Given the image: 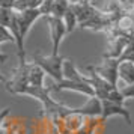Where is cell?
Instances as JSON below:
<instances>
[{"label":"cell","instance_id":"6da1fadb","mask_svg":"<svg viewBox=\"0 0 134 134\" xmlns=\"http://www.w3.org/2000/svg\"><path fill=\"white\" fill-rule=\"evenodd\" d=\"M65 60H66V57H63L60 54L44 56L41 53H35L32 56V62L38 63L45 71V74H48L54 81L63 80V63H65Z\"/></svg>","mask_w":134,"mask_h":134},{"label":"cell","instance_id":"7a4b0ae2","mask_svg":"<svg viewBox=\"0 0 134 134\" xmlns=\"http://www.w3.org/2000/svg\"><path fill=\"white\" fill-rule=\"evenodd\" d=\"M47 24H48L50 30V38H51V45H53V51L51 54H59V45H60L62 39L66 33V26L63 23V18L54 17V15H47L44 17Z\"/></svg>","mask_w":134,"mask_h":134},{"label":"cell","instance_id":"3957f363","mask_svg":"<svg viewBox=\"0 0 134 134\" xmlns=\"http://www.w3.org/2000/svg\"><path fill=\"white\" fill-rule=\"evenodd\" d=\"M119 59H110V57H104L103 63L97 65V66H92V69L101 75L104 80L110 81L113 86H118V80H119Z\"/></svg>","mask_w":134,"mask_h":134},{"label":"cell","instance_id":"277c9868","mask_svg":"<svg viewBox=\"0 0 134 134\" xmlns=\"http://www.w3.org/2000/svg\"><path fill=\"white\" fill-rule=\"evenodd\" d=\"M50 91L53 92H60V91H72L83 93L86 97H95V91L91 85H87L86 81H72V80L63 79L60 81H54L51 86H48Z\"/></svg>","mask_w":134,"mask_h":134},{"label":"cell","instance_id":"5b68a950","mask_svg":"<svg viewBox=\"0 0 134 134\" xmlns=\"http://www.w3.org/2000/svg\"><path fill=\"white\" fill-rule=\"evenodd\" d=\"M133 36H113L107 38V50L104 53V57H110V59H119L122 53L125 51L127 45L130 44Z\"/></svg>","mask_w":134,"mask_h":134},{"label":"cell","instance_id":"8992f818","mask_svg":"<svg viewBox=\"0 0 134 134\" xmlns=\"http://www.w3.org/2000/svg\"><path fill=\"white\" fill-rule=\"evenodd\" d=\"M122 116L128 125H131V113L124 107V104L113 103V101H103V118L109 119L111 116Z\"/></svg>","mask_w":134,"mask_h":134},{"label":"cell","instance_id":"52a82bcc","mask_svg":"<svg viewBox=\"0 0 134 134\" xmlns=\"http://www.w3.org/2000/svg\"><path fill=\"white\" fill-rule=\"evenodd\" d=\"M17 12V11H15ZM18 14V21H20V27H21V36L26 38V35L29 33L30 27L33 26V23L38 18L42 17L41 9H29V11H23V12H17Z\"/></svg>","mask_w":134,"mask_h":134},{"label":"cell","instance_id":"ba28073f","mask_svg":"<svg viewBox=\"0 0 134 134\" xmlns=\"http://www.w3.org/2000/svg\"><path fill=\"white\" fill-rule=\"evenodd\" d=\"M74 110L83 116H103V101L97 97H89L85 105Z\"/></svg>","mask_w":134,"mask_h":134},{"label":"cell","instance_id":"9c48e42d","mask_svg":"<svg viewBox=\"0 0 134 134\" xmlns=\"http://www.w3.org/2000/svg\"><path fill=\"white\" fill-rule=\"evenodd\" d=\"M27 71H29V85L32 86H44L45 79V71L35 62L27 63Z\"/></svg>","mask_w":134,"mask_h":134},{"label":"cell","instance_id":"30bf717a","mask_svg":"<svg viewBox=\"0 0 134 134\" xmlns=\"http://www.w3.org/2000/svg\"><path fill=\"white\" fill-rule=\"evenodd\" d=\"M63 119H65V125H66V128L74 134L75 131H79L80 128L85 125L86 116L77 113V111L72 109V111H71V113H68L66 116H63Z\"/></svg>","mask_w":134,"mask_h":134},{"label":"cell","instance_id":"8fae6325","mask_svg":"<svg viewBox=\"0 0 134 134\" xmlns=\"http://www.w3.org/2000/svg\"><path fill=\"white\" fill-rule=\"evenodd\" d=\"M119 79L125 85H134V62L124 60L119 63Z\"/></svg>","mask_w":134,"mask_h":134},{"label":"cell","instance_id":"7c38bea8","mask_svg":"<svg viewBox=\"0 0 134 134\" xmlns=\"http://www.w3.org/2000/svg\"><path fill=\"white\" fill-rule=\"evenodd\" d=\"M63 79L72 81H83V74L77 69L75 63L71 59H66L63 63Z\"/></svg>","mask_w":134,"mask_h":134},{"label":"cell","instance_id":"4fadbf2b","mask_svg":"<svg viewBox=\"0 0 134 134\" xmlns=\"http://www.w3.org/2000/svg\"><path fill=\"white\" fill-rule=\"evenodd\" d=\"M42 3L44 0H15L12 9L17 12H23V11H29V9H39L42 6Z\"/></svg>","mask_w":134,"mask_h":134},{"label":"cell","instance_id":"5bb4252c","mask_svg":"<svg viewBox=\"0 0 134 134\" xmlns=\"http://www.w3.org/2000/svg\"><path fill=\"white\" fill-rule=\"evenodd\" d=\"M63 23L66 26V33H71V32L75 30V27H79V20H77V15L72 11V8L69 6V9L66 11V14L63 15Z\"/></svg>","mask_w":134,"mask_h":134},{"label":"cell","instance_id":"9a60e30c","mask_svg":"<svg viewBox=\"0 0 134 134\" xmlns=\"http://www.w3.org/2000/svg\"><path fill=\"white\" fill-rule=\"evenodd\" d=\"M14 12L15 11H14L12 8H0V26L9 27L11 21H12Z\"/></svg>","mask_w":134,"mask_h":134},{"label":"cell","instance_id":"2e32d148","mask_svg":"<svg viewBox=\"0 0 134 134\" xmlns=\"http://www.w3.org/2000/svg\"><path fill=\"white\" fill-rule=\"evenodd\" d=\"M3 42H15V39H14L12 33H11V30L8 27L0 26V44Z\"/></svg>","mask_w":134,"mask_h":134},{"label":"cell","instance_id":"e0dca14e","mask_svg":"<svg viewBox=\"0 0 134 134\" xmlns=\"http://www.w3.org/2000/svg\"><path fill=\"white\" fill-rule=\"evenodd\" d=\"M122 95L125 97V99L128 98H134V85H125L124 89H121Z\"/></svg>","mask_w":134,"mask_h":134},{"label":"cell","instance_id":"ac0fdd59","mask_svg":"<svg viewBox=\"0 0 134 134\" xmlns=\"http://www.w3.org/2000/svg\"><path fill=\"white\" fill-rule=\"evenodd\" d=\"M8 116H9V109L0 110V130L3 128V124H5V121H6Z\"/></svg>","mask_w":134,"mask_h":134},{"label":"cell","instance_id":"d6986e66","mask_svg":"<svg viewBox=\"0 0 134 134\" xmlns=\"http://www.w3.org/2000/svg\"><path fill=\"white\" fill-rule=\"evenodd\" d=\"M77 3H93V0H69V5H77Z\"/></svg>","mask_w":134,"mask_h":134},{"label":"cell","instance_id":"ffe728a7","mask_svg":"<svg viewBox=\"0 0 134 134\" xmlns=\"http://www.w3.org/2000/svg\"><path fill=\"white\" fill-rule=\"evenodd\" d=\"M5 60H6V54H2L0 53V63H3Z\"/></svg>","mask_w":134,"mask_h":134},{"label":"cell","instance_id":"44dd1931","mask_svg":"<svg viewBox=\"0 0 134 134\" xmlns=\"http://www.w3.org/2000/svg\"><path fill=\"white\" fill-rule=\"evenodd\" d=\"M0 81H3V83H6L8 80L5 79V77H3V75H2V74H0Z\"/></svg>","mask_w":134,"mask_h":134}]
</instances>
